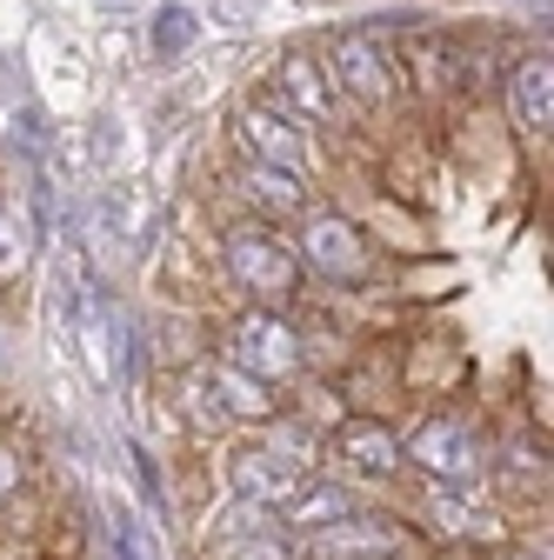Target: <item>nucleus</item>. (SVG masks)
Listing matches in <instances>:
<instances>
[{
	"label": "nucleus",
	"instance_id": "1",
	"mask_svg": "<svg viewBox=\"0 0 554 560\" xmlns=\"http://www.w3.org/2000/svg\"><path fill=\"white\" fill-rule=\"evenodd\" d=\"M221 273L234 280V288L247 294V301H261V307H281V301H295V288H301V254H295V241L281 234V221H234V228H221Z\"/></svg>",
	"mask_w": 554,
	"mask_h": 560
},
{
	"label": "nucleus",
	"instance_id": "2",
	"mask_svg": "<svg viewBox=\"0 0 554 560\" xmlns=\"http://www.w3.org/2000/svg\"><path fill=\"white\" fill-rule=\"evenodd\" d=\"M321 60H327V74H334L341 101L374 107V114H381V107H394V101H401V88H407L401 54H394L388 27H374V21H348V27H334V34H327V47H321Z\"/></svg>",
	"mask_w": 554,
	"mask_h": 560
},
{
	"label": "nucleus",
	"instance_id": "3",
	"mask_svg": "<svg viewBox=\"0 0 554 560\" xmlns=\"http://www.w3.org/2000/svg\"><path fill=\"white\" fill-rule=\"evenodd\" d=\"M301 267H314L327 288H368L374 280V247L368 234L348 221V214H334V207H301V241H295Z\"/></svg>",
	"mask_w": 554,
	"mask_h": 560
},
{
	"label": "nucleus",
	"instance_id": "4",
	"mask_svg": "<svg viewBox=\"0 0 554 560\" xmlns=\"http://www.w3.org/2000/svg\"><path fill=\"white\" fill-rule=\"evenodd\" d=\"M228 361H241V368L261 374L267 387H288V381H301V368H308V347H301V334H295V320H288L281 307H247V314L228 327Z\"/></svg>",
	"mask_w": 554,
	"mask_h": 560
},
{
	"label": "nucleus",
	"instance_id": "5",
	"mask_svg": "<svg viewBox=\"0 0 554 560\" xmlns=\"http://www.w3.org/2000/svg\"><path fill=\"white\" fill-rule=\"evenodd\" d=\"M267 101H281L301 127H334L341 114H348V101H341L327 60H321V47H308V40H295V47L274 54V67H267Z\"/></svg>",
	"mask_w": 554,
	"mask_h": 560
},
{
	"label": "nucleus",
	"instance_id": "6",
	"mask_svg": "<svg viewBox=\"0 0 554 560\" xmlns=\"http://www.w3.org/2000/svg\"><path fill=\"white\" fill-rule=\"evenodd\" d=\"M234 140H241V161H261V167H281V174H301L314 167V148H308V127L281 107V101H241L234 107Z\"/></svg>",
	"mask_w": 554,
	"mask_h": 560
},
{
	"label": "nucleus",
	"instance_id": "7",
	"mask_svg": "<svg viewBox=\"0 0 554 560\" xmlns=\"http://www.w3.org/2000/svg\"><path fill=\"white\" fill-rule=\"evenodd\" d=\"M401 460H414L428 480H481V434L454 413H428L401 441Z\"/></svg>",
	"mask_w": 554,
	"mask_h": 560
},
{
	"label": "nucleus",
	"instance_id": "8",
	"mask_svg": "<svg viewBox=\"0 0 554 560\" xmlns=\"http://www.w3.org/2000/svg\"><path fill=\"white\" fill-rule=\"evenodd\" d=\"M308 547H314L321 560H394V553H407V534H401L388 514L348 508L341 521L314 527V534H308Z\"/></svg>",
	"mask_w": 554,
	"mask_h": 560
},
{
	"label": "nucleus",
	"instance_id": "9",
	"mask_svg": "<svg viewBox=\"0 0 554 560\" xmlns=\"http://www.w3.org/2000/svg\"><path fill=\"white\" fill-rule=\"evenodd\" d=\"M274 394L281 387H267L261 374H247L241 361H207L200 374H194V400L207 407V413H228V420H274Z\"/></svg>",
	"mask_w": 554,
	"mask_h": 560
},
{
	"label": "nucleus",
	"instance_id": "10",
	"mask_svg": "<svg viewBox=\"0 0 554 560\" xmlns=\"http://www.w3.org/2000/svg\"><path fill=\"white\" fill-rule=\"evenodd\" d=\"M501 101H508L515 133L541 148V140L554 133V60H547V47H541V54H521V60L508 67Z\"/></svg>",
	"mask_w": 554,
	"mask_h": 560
},
{
	"label": "nucleus",
	"instance_id": "11",
	"mask_svg": "<svg viewBox=\"0 0 554 560\" xmlns=\"http://www.w3.org/2000/svg\"><path fill=\"white\" fill-rule=\"evenodd\" d=\"M301 474H308L301 460L274 454V447H241V454H234V467H228L234 501H254V508H267V514L295 494V480H301Z\"/></svg>",
	"mask_w": 554,
	"mask_h": 560
},
{
	"label": "nucleus",
	"instance_id": "12",
	"mask_svg": "<svg viewBox=\"0 0 554 560\" xmlns=\"http://www.w3.org/2000/svg\"><path fill=\"white\" fill-rule=\"evenodd\" d=\"M334 460L355 480H394L401 474V441L381 428V420H341L334 428Z\"/></svg>",
	"mask_w": 554,
	"mask_h": 560
},
{
	"label": "nucleus",
	"instance_id": "13",
	"mask_svg": "<svg viewBox=\"0 0 554 560\" xmlns=\"http://www.w3.org/2000/svg\"><path fill=\"white\" fill-rule=\"evenodd\" d=\"M234 194L254 207L261 221H301V207H308V180H301V174L261 167V161H241V174H234Z\"/></svg>",
	"mask_w": 554,
	"mask_h": 560
},
{
	"label": "nucleus",
	"instance_id": "14",
	"mask_svg": "<svg viewBox=\"0 0 554 560\" xmlns=\"http://www.w3.org/2000/svg\"><path fill=\"white\" fill-rule=\"evenodd\" d=\"M348 508H355V494H348L341 480H327V474H301V480H295V494L274 508V514H281V534H301V540H308L314 527L341 521Z\"/></svg>",
	"mask_w": 554,
	"mask_h": 560
},
{
	"label": "nucleus",
	"instance_id": "15",
	"mask_svg": "<svg viewBox=\"0 0 554 560\" xmlns=\"http://www.w3.org/2000/svg\"><path fill=\"white\" fill-rule=\"evenodd\" d=\"M474 480H435L428 487V514H435V527H448V534H461V540H481V534H495V521L481 514V501L468 494Z\"/></svg>",
	"mask_w": 554,
	"mask_h": 560
},
{
	"label": "nucleus",
	"instance_id": "16",
	"mask_svg": "<svg viewBox=\"0 0 554 560\" xmlns=\"http://www.w3.org/2000/svg\"><path fill=\"white\" fill-rule=\"evenodd\" d=\"M34 241H41L34 207L27 200H0V280H14L34 260Z\"/></svg>",
	"mask_w": 554,
	"mask_h": 560
},
{
	"label": "nucleus",
	"instance_id": "17",
	"mask_svg": "<svg viewBox=\"0 0 554 560\" xmlns=\"http://www.w3.org/2000/svg\"><path fill=\"white\" fill-rule=\"evenodd\" d=\"M194 40H200V14L187 8V0H168V8L154 14V27H148L154 60H187V54H194Z\"/></svg>",
	"mask_w": 554,
	"mask_h": 560
},
{
	"label": "nucleus",
	"instance_id": "18",
	"mask_svg": "<svg viewBox=\"0 0 554 560\" xmlns=\"http://www.w3.org/2000/svg\"><path fill=\"white\" fill-rule=\"evenodd\" d=\"M215 560H295V540L261 521V527H247L234 540H215Z\"/></svg>",
	"mask_w": 554,
	"mask_h": 560
},
{
	"label": "nucleus",
	"instance_id": "19",
	"mask_svg": "<svg viewBox=\"0 0 554 560\" xmlns=\"http://www.w3.org/2000/svg\"><path fill=\"white\" fill-rule=\"evenodd\" d=\"M107 540H114V560H148V540L134 534V514H127L120 501L107 508Z\"/></svg>",
	"mask_w": 554,
	"mask_h": 560
},
{
	"label": "nucleus",
	"instance_id": "20",
	"mask_svg": "<svg viewBox=\"0 0 554 560\" xmlns=\"http://www.w3.org/2000/svg\"><path fill=\"white\" fill-rule=\"evenodd\" d=\"M207 21H215L221 34H247L261 21V0H207Z\"/></svg>",
	"mask_w": 554,
	"mask_h": 560
},
{
	"label": "nucleus",
	"instance_id": "21",
	"mask_svg": "<svg viewBox=\"0 0 554 560\" xmlns=\"http://www.w3.org/2000/svg\"><path fill=\"white\" fill-rule=\"evenodd\" d=\"M127 460H134V474H141V494L161 508V474H154V460H148V447H127Z\"/></svg>",
	"mask_w": 554,
	"mask_h": 560
},
{
	"label": "nucleus",
	"instance_id": "22",
	"mask_svg": "<svg viewBox=\"0 0 554 560\" xmlns=\"http://www.w3.org/2000/svg\"><path fill=\"white\" fill-rule=\"evenodd\" d=\"M21 494V454L14 447H0V508H8Z\"/></svg>",
	"mask_w": 554,
	"mask_h": 560
}]
</instances>
